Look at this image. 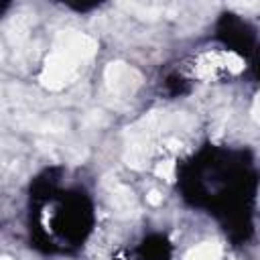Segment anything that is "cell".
<instances>
[{"label": "cell", "instance_id": "obj_1", "mask_svg": "<svg viewBox=\"0 0 260 260\" xmlns=\"http://www.w3.org/2000/svg\"><path fill=\"white\" fill-rule=\"evenodd\" d=\"M98 51V43L83 32L63 30L57 35L49 57L45 59V67L41 71V85L47 89H63L69 85L81 63L89 61Z\"/></svg>", "mask_w": 260, "mask_h": 260}, {"label": "cell", "instance_id": "obj_2", "mask_svg": "<svg viewBox=\"0 0 260 260\" xmlns=\"http://www.w3.org/2000/svg\"><path fill=\"white\" fill-rule=\"evenodd\" d=\"M104 79H106L108 89L114 93H130L142 83V75L134 67L122 61L110 63L104 71Z\"/></svg>", "mask_w": 260, "mask_h": 260}, {"label": "cell", "instance_id": "obj_3", "mask_svg": "<svg viewBox=\"0 0 260 260\" xmlns=\"http://www.w3.org/2000/svg\"><path fill=\"white\" fill-rule=\"evenodd\" d=\"M110 201H112V207L118 215H130V213L136 211L132 191L124 185H114L110 189Z\"/></svg>", "mask_w": 260, "mask_h": 260}, {"label": "cell", "instance_id": "obj_4", "mask_svg": "<svg viewBox=\"0 0 260 260\" xmlns=\"http://www.w3.org/2000/svg\"><path fill=\"white\" fill-rule=\"evenodd\" d=\"M185 260H221V248L215 242H205L197 248H193Z\"/></svg>", "mask_w": 260, "mask_h": 260}, {"label": "cell", "instance_id": "obj_5", "mask_svg": "<svg viewBox=\"0 0 260 260\" xmlns=\"http://www.w3.org/2000/svg\"><path fill=\"white\" fill-rule=\"evenodd\" d=\"M221 61H223V67H225L228 71H232V73L244 71V59H242L238 53H234V51L221 53Z\"/></svg>", "mask_w": 260, "mask_h": 260}, {"label": "cell", "instance_id": "obj_6", "mask_svg": "<svg viewBox=\"0 0 260 260\" xmlns=\"http://www.w3.org/2000/svg\"><path fill=\"white\" fill-rule=\"evenodd\" d=\"M154 173H156V177H160L165 181H173V177H175V162L173 160H160V162H156Z\"/></svg>", "mask_w": 260, "mask_h": 260}, {"label": "cell", "instance_id": "obj_7", "mask_svg": "<svg viewBox=\"0 0 260 260\" xmlns=\"http://www.w3.org/2000/svg\"><path fill=\"white\" fill-rule=\"evenodd\" d=\"M146 203H150V205H160V203H162V195H160L156 189H152V191L146 193Z\"/></svg>", "mask_w": 260, "mask_h": 260}, {"label": "cell", "instance_id": "obj_8", "mask_svg": "<svg viewBox=\"0 0 260 260\" xmlns=\"http://www.w3.org/2000/svg\"><path fill=\"white\" fill-rule=\"evenodd\" d=\"M252 118H254L256 122H260V93H258L256 100H254V106H252Z\"/></svg>", "mask_w": 260, "mask_h": 260}, {"label": "cell", "instance_id": "obj_9", "mask_svg": "<svg viewBox=\"0 0 260 260\" xmlns=\"http://www.w3.org/2000/svg\"><path fill=\"white\" fill-rule=\"evenodd\" d=\"M2 260H10V258H2Z\"/></svg>", "mask_w": 260, "mask_h": 260}]
</instances>
